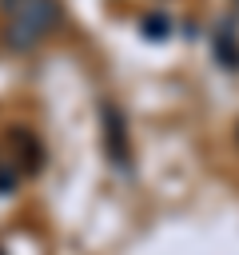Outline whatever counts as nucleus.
Here are the masks:
<instances>
[{"label":"nucleus","instance_id":"nucleus-1","mask_svg":"<svg viewBox=\"0 0 239 255\" xmlns=\"http://www.w3.org/2000/svg\"><path fill=\"white\" fill-rule=\"evenodd\" d=\"M60 24L56 0H0V40L12 52L40 48Z\"/></svg>","mask_w":239,"mask_h":255}]
</instances>
